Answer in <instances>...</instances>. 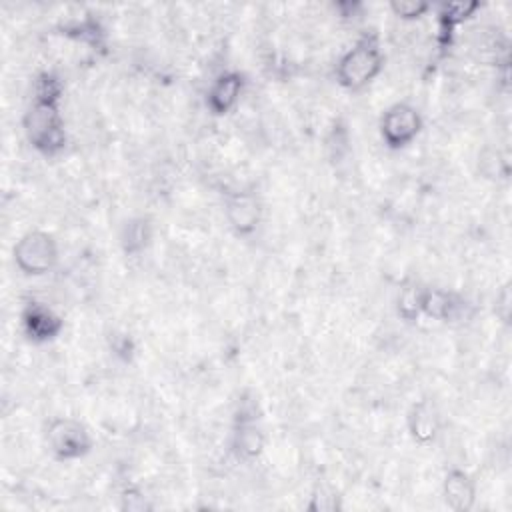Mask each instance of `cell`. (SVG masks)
<instances>
[{"label":"cell","instance_id":"1","mask_svg":"<svg viewBox=\"0 0 512 512\" xmlns=\"http://www.w3.org/2000/svg\"><path fill=\"white\" fill-rule=\"evenodd\" d=\"M384 62L386 56L380 44V36L374 30L364 32L338 58L334 68L336 82L348 92H362L382 74Z\"/></svg>","mask_w":512,"mask_h":512},{"label":"cell","instance_id":"2","mask_svg":"<svg viewBox=\"0 0 512 512\" xmlns=\"http://www.w3.org/2000/svg\"><path fill=\"white\" fill-rule=\"evenodd\" d=\"M22 130L28 144L42 156H58L68 142L60 104L32 100L22 116Z\"/></svg>","mask_w":512,"mask_h":512},{"label":"cell","instance_id":"3","mask_svg":"<svg viewBox=\"0 0 512 512\" xmlns=\"http://www.w3.org/2000/svg\"><path fill=\"white\" fill-rule=\"evenodd\" d=\"M58 258H60L58 242L46 230L24 232L12 248L14 266L24 276H44L52 272L58 264Z\"/></svg>","mask_w":512,"mask_h":512},{"label":"cell","instance_id":"4","mask_svg":"<svg viewBox=\"0 0 512 512\" xmlns=\"http://www.w3.org/2000/svg\"><path fill=\"white\" fill-rule=\"evenodd\" d=\"M46 446L60 462H74L88 456L94 448V438L84 422L72 416H56L48 422Z\"/></svg>","mask_w":512,"mask_h":512},{"label":"cell","instance_id":"5","mask_svg":"<svg viewBox=\"0 0 512 512\" xmlns=\"http://www.w3.org/2000/svg\"><path fill=\"white\" fill-rule=\"evenodd\" d=\"M424 120L420 110L410 102L390 104L378 122L380 138L388 150L408 148L422 132Z\"/></svg>","mask_w":512,"mask_h":512},{"label":"cell","instance_id":"6","mask_svg":"<svg viewBox=\"0 0 512 512\" xmlns=\"http://www.w3.org/2000/svg\"><path fill=\"white\" fill-rule=\"evenodd\" d=\"M20 326L32 344H48L62 334L64 318L46 302L28 300L20 310Z\"/></svg>","mask_w":512,"mask_h":512},{"label":"cell","instance_id":"7","mask_svg":"<svg viewBox=\"0 0 512 512\" xmlns=\"http://www.w3.org/2000/svg\"><path fill=\"white\" fill-rule=\"evenodd\" d=\"M246 88V76L240 70L220 72L206 90V108L212 116H228L238 104Z\"/></svg>","mask_w":512,"mask_h":512},{"label":"cell","instance_id":"8","mask_svg":"<svg viewBox=\"0 0 512 512\" xmlns=\"http://www.w3.org/2000/svg\"><path fill=\"white\" fill-rule=\"evenodd\" d=\"M224 216L234 234L250 236L262 220V204L254 192H230L224 202Z\"/></svg>","mask_w":512,"mask_h":512},{"label":"cell","instance_id":"9","mask_svg":"<svg viewBox=\"0 0 512 512\" xmlns=\"http://www.w3.org/2000/svg\"><path fill=\"white\" fill-rule=\"evenodd\" d=\"M466 300L462 294L438 286H422L420 314L436 322L462 320L466 314Z\"/></svg>","mask_w":512,"mask_h":512},{"label":"cell","instance_id":"10","mask_svg":"<svg viewBox=\"0 0 512 512\" xmlns=\"http://www.w3.org/2000/svg\"><path fill=\"white\" fill-rule=\"evenodd\" d=\"M266 448V432L258 422L256 412L240 410L232 432V450L238 458L250 462L262 456Z\"/></svg>","mask_w":512,"mask_h":512},{"label":"cell","instance_id":"11","mask_svg":"<svg viewBox=\"0 0 512 512\" xmlns=\"http://www.w3.org/2000/svg\"><path fill=\"white\" fill-rule=\"evenodd\" d=\"M442 498L454 512H468L476 504V482L462 468H450L442 480Z\"/></svg>","mask_w":512,"mask_h":512},{"label":"cell","instance_id":"12","mask_svg":"<svg viewBox=\"0 0 512 512\" xmlns=\"http://www.w3.org/2000/svg\"><path fill=\"white\" fill-rule=\"evenodd\" d=\"M406 426L414 442L422 446L432 444L440 432V418L436 408L428 400L414 402L406 414Z\"/></svg>","mask_w":512,"mask_h":512},{"label":"cell","instance_id":"13","mask_svg":"<svg viewBox=\"0 0 512 512\" xmlns=\"http://www.w3.org/2000/svg\"><path fill=\"white\" fill-rule=\"evenodd\" d=\"M478 2H444L438 8V46L448 48L456 36V30L474 18Z\"/></svg>","mask_w":512,"mask_h":512},{"label":"cell","instance_id":"14","mask_svg":"<svg viewBox=\"0 0 512 512\" xmlns=\"http://www.w3.org/2000/svg\"><path fill=\"white\" fill-rule=\"evenodd\" d=\"M152 222L146 216L128 218L120 228V248L126 256H140L152 242Z\"/></svg>","mask_w":512,"mask_h":512},{"label":"cell","instance_id":"15","mask_svg":"<svg viewBox=\"0 0 512 512\" xmlns=\"http://www.w3.org/2000/svg\"><path fill=\"white\" fill-rule=\"evenodd\" d=\"M64 96V82L52 70L40 72L32 82V100L60 104Z\"/></svg>","mask_w":512,"mask_h":512},{"label":"cell","instance_id":"16","mask_svg":"<svg viewBox=\"0 0 512 512\" xmlns=\"http://www.w3.org/2000/svg\"><path fill=\"white\" fill-rule=\"evenodd\" d=\"M420 298H422V284L410 282L400 288L396 298V312L404 322H416L418 318H422Z\"/></svg>","mask_w":512,"mask_h":512},{"label":"cell","instance_id":"17","mask_svg":"<svg viewBox=\"0 0 512 512\" xmlns=\"http://www.w3.org/2000/svg\"><path fill=\"white\" fill-rule=\"evenodd\" d=\"M66 36L70 38H76V40H82L84 44H94L98 46L100 44V38H104V28L100 26V22L96 18H90V16H84L80 20H72L68 24H64L62 28Z\"/></svg>","mask_w":512,"mask_h":512},{"label":"cell","instance_id":"18","mask_svg":"<svg viewBox=\"0 0 512 512\" xmlns=\"http://www.w3.org/2000/svg\"><path fill=\"white\" fill-rule=\"evenodd\" d=\"M478 164H480V170L488 176V178H506L508 174V160L502 156L500 150H484L480 156H478Z\"/></svg>","mask_w":512,"mask_h":512},{"label":"cell","instance_id":"19","mask_svg":"<svg viewBox=\"0 0 512 512\" xmlns=\"http://www.w3.org/2000/svg\"><path fill=\"white\" fill-rule=\"evenodd\" d=\"M432 6L426 4V2H416V0H394L390 2V10L396 18L404 20V22H412V20H418L422 16L428 14Z\"/></svg>","mask_w":512,"mask_h":512}]
</instances>
